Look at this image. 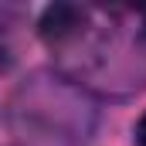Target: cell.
<instances>
[{
	"instance_id": "2",
	"label": "cell",
	"mask_w": 146,
	"mask_h": 146,
	"mask_svg": "<svg viewBox=\"0 0 146 146\" xmlns=\"http://www.w3.org/2000/svg\"><path fill=\"white\" fill-rule=\"evenodd\" d=\"M136 146H146V115L139 119V126H136Z\"/></svg>"
},
{
	"instance_id": "1",
	"label": "cell",
	"mask_w": 146,
	"mask_h": 146,
	"mask_svg": "<svg viewBox=\"0 0 146 146\" xmlns=\"http://www.w3.org/2000/svg\"><path fill=\"white\" fill-rule=\"evenodd\" d=\"M85 21H88V14H85L78 3H51V7H44L37 27H41V37H44V41L61 44V41H68V37L82 34V31H85Z\"/></svg>"
}]
</instances>
